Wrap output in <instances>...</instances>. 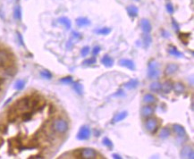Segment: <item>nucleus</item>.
I'll return each mask as SVG.
<instances>
[{
    "label": "nucleus",
    "instance_id": "1",
    "mask_svg": "<svg viewBox=\"0 0 194 159\" xmlns=\"http://www.w3.org/2000/svg\"><path fill=\"white\" fill-rule=\"evenodd\" d=\"M52 128L56 132H57L59 134H63L68 131L69 125H68V122L64 119L58 118V119H56L54 121V122L52 124Z\"/></svg>",
    "mask_w": 194,
    "mask_h": 159
},
{
    "label": "nucleus",
    "instance_id": "2",
    "mask_svg": "<svg viewBox=\"0 0 194 159\" xmlns=\"http://www.w3.org/2000/svg\"><path fill=\"white\" fill-rule=\"evenodd\" d=\"M160 75V71L158 68V65L156 61H150L148 67V76L149 79H156Z\"/></svg>",
    "mask_w": 194,
    "mask_h": 159
},
{
    "label": "nucleus",
    "instance_id": "3",
    "mask_svg": "<svg viewBox=\"0 0 194 159\" xmlns=\"http://www.w3.org/2000/svg\"><path fill=\"white\" fill-rule=\"evenodd\" d=\"M14 106L17 111H25L31 108V99L30 98H23L19 99Z\"/></svg>",
    "mask_w": 194,
    "mask_h": 159
},
{
    "label": "nucleus",
    "instance_id": "4",
    "mask_svg": "<svg viewBox=\"0 0 194 159\" xmlns=\"http://www.w3.org/2000/svg\"><path fill=\"white\" fill-rule=\"evenodd\" d=\"M90 134H91V132H90L89 127L87 125H83L80 128L76 138L78 140H87L89 139Z\"/></svg>",
    "mask_w": 194,
    "mask_h": 159
},
{
    "label": "nucleus",
    "instance_id": "5",
    "mask_svg": "<svg viewBox=\"0 0 194 159\" xmlns=\"http://www.w3.org/2000/svg\"><path fill=\"white\" fill-rule=\"evenodd\" d=\"M11 61V55L6 50H0V67L8 66Z\"/></svg>",
    "mask_w": 194,
    "mask_h": 159
},
{
    "label": "nucleus",
    "instance_id": "6",
    "mask_svg": "<svg viewBox=\"0 0 194 159\" xmlns=\"http://www.w3.org/2000/svg\"><path fill=\"white\" fill-rule=\"evenodd\" d=\"M157 127H158V123L156 119H149L146 122V129L148 132H151V133H155L156 131L157 130Z\"/></svg>",
    "mask_w": 194,
    "mask_h": 159
},
{
    "label": "nucleus",
    "instance_id": "7",
    "mask_svg": "<svg viewBox=\"0 0 194 159\" xmlns=\"http://www.w3.org/2000/svg\"><path fill=\"white\" fill-rule=\"evenodd\" d=\"M181 157L182 158H187V159H193L194 158V152L191 147L185 146L182 147L181 151Z\"/></svg>",
    "mask_w": 194,
    "mask_h": 159
},
{
    "label": "nucleus",
    "instance_id": "8",
    "mask_svg": "<svg viewBox=\"0 0 194 159\" xmlns=\"http://www.w3.org/2000/svg\"><path fill=\"white\" fill-rule=\"evenodd\" d=\"M81 155L84 159H94V158L97 157V152L93 148L87 147V148H84L81 151Z\"/></svg>",
    "mask_w": 194,
    "mask_h": 159
},
{
    "label": "nucleus",
    "instance_id": "9",
    "mask_svg": "<svg viewBox=\"0 0 194 159\" xmlns=\"http://www.w3.org/2000/svg\"><path fill=\"white\" fill-rule=\"evenodd\" d=\"M119 65L123 67H125L131 71H134L135 70V63L133 60L131 59H121L119 61Z\"/></svg>",
    "mask_w": 194,
    "mask_h": 159
},
{
    "label": "nucleus",
    "instance_id": "10",
    "mask_svg": "<svg viewBox=\"0 0 194 159\" xmlns=\"http://www.w3.org/2000/svg\"><path fill=\"white\" fill-rule=\"evenodd\" d=\"M173 129L175 134L178 136V138H186V131L183 127L180 124H174L173 125Z\"/></svg>",
    "mask_w": 194,
    "mask_h": 159
},
{
    "label": "nucleus",
    "instance_id": "11",
    "mask_svg": "<svg viewBox=\"0 0 194 159\" xmlns=\"http://www.w3.org/2000/svg\"><path fill=\"white\" fill-rule=\"evenodd\" d=\"M154 111H155V108L152 106H145L141 108V113L143 117H149L154 114Z\"/></svg>",
    "mask_w": 194,
    "mask_h": 159
},
{
    "label": "nucleus",
    "instance_id": "12",
    "mask_svg": "<svg viewBox=\"0 0 194 159\" xmlns=\"http://www.w3.org/2000/svg\"><path fill=\"white\" fill-rule=\"evenodd\" d=\"M141 27L145 33H149L152 29L151 23L149 22V21L148 19H142L141 21Z\"/></svg>",
    "mask_w": 194,
    "mask_h": 159
},
{
    "label": "nucleus",
    "instance_id": "13",
    "mask_svg": "<svg viewBox=\"0 0 194 159\" xmlns=\"http://www.w3.org/2000/svg\"><path fill=\"white\" fill-rule=\"evenodd\" d=\"M101 63L104 65V66H106V67H112L113 66V65H114V59L111 57V56H109L108 55H105L102 58H101Z\"/></svg>",
    "mask_w": 194,
    "mask_h": 159
},
{
    "label": "nucleus",
    "instance_id": "14",
    "mask_svg": "<svg viewBox=\"0 0 194 159\" xmlns=\"http://www.w3.org/2000/svg\"><path fill=\"white\" fill-rule=\"evenodd\" d=\"M139 83L140 82L137 79H132V80H130L128 82H126L124 84V87L127 89H134L139 86Z\"/></svg>",
    "mask_w": 194,
    "mask_h": 159
},
{
    "label": "nucleus",
    "instance_id": "15",
    "mask_svg": "<svg viewBox=\"0 0 194 159\" xmlns=\"http://www.w3.org/2000/svg\"><path fill=\"white\" fill-rule=\"evenodd\" d=\"M177 70H178L177 65H175V63H169V65L166 67L165 73L167 75H171V74H174Z\"/></svg>",
    "mask_w": 194,
    "mask_h": 159
},
{
    "label": "nucleus",
    "instance_id": "16",
    "mask_svg": "<svg viewBox=\"0 0 194 159\" xmlns=\"http://www.w3.org/2000/svg\"><path fill=\"white\" fill-rule=\"evenodd\" d=\"M126 11H127L129 16H131V17H136V16H138V14H139V9L135 6H129L126 8Z\"/></svg>",
    "mask_w": 194,
    "mask_h": 159
},
{
    "label": "nucleus",
    "instance_id": "17",
    "mask_svg": "<svg viewBox=\"0 0 194 159\" xmlns=\"http://www.w3.org/2000/svg\"><path fill=\"white\" fill-rule=\"evenodd\" d=\"M58 22L61 23L62 25H63L64 27H66V29H70L71 27H72V22H71L70 19L67 18V17H66V16L60 17V18L58 19Z\"/></svg>",
    "mask_w": 194,
    "mask_h": 159
},
{
    "label": "nucleus",
    "instance_id": "18",
    "mask_svg": "<svg viewBox=\"0 0 194 159\" xmlns=\"http://www.w3.org/2000/svg\"><path fill=\"white\" fill-rule=\"evenodd\" d=\"M152 43V38L149 33H145L142 36V44L144 48H148Z\"/></svg>",
    "mask_w": 194,
    "mask_h": 159
},
{
    "label": "nucleus",
    "instance_id": "19",
    "mask_svg": "<svg viewBox=\"0 0 194 159\" xmlns=\"http://www.w3.org/2000/svg\"><path fill=\"white\" fill-rule=\"evenodd\" d=\"M76 24L78 27H85L90 24V21L86 17H79L76 19Z\"/></svg>",
    "mask_w": 194,
    "mask_h": 159
},
{
    "label": "nucleus",
    "instance_id": "20",
    "mask_svg": "<svg viewBox=\"0 0 194 159\" xmlns=\"http://www.w3.org/2000/svg\"><path fill=\"white\" fill-rule=\"evenodd\" d=\"M112 29L108 28V27H104V28H100L98 29H95L94 32L96 34H99V35H108L111 32Z\"/></svg>",
    "mask_w": 194,
    "mask_h": 159
},
{
    "label": "nucleus",
    "instance_id": "21",
    "mask_svg": "<svg viewBox=\"0 0 194 159\" xmlns=\"http://www.w3.org/2000/svg\"><path fill=\"white\" fill-rule=\"evenodd\" d=\"M173 88H174V90H175V93H177V94H182V93L184 91L185 87H184V85H183L182 83H181V82H176L175 84L173 85Z\"/></svg>",
    "mask_w": 194,
    "mask_h": 159
},
{
    "label": "nucleus",
    "instance_id": "22",
    "mask_svg": "<svg viewBox=\"0 0 194 159\" xmlns=\"http://www.w3.org/2000/svg\"><path fill=\"white\" fill-rule=\"evenodd\" d=\"M173 85L174 84L170 81H165L164 84H162V88H161V89H162L165 93H169L173 89Z\"/></svg>",
    "mask_w": 194,
    "mask_h": 159
},
{
    "label": "nucleus",
    "instance_id": "23",
    "mask_svg": "<svg viewBox=\"0 0 194 159\" xmlns=\"http://www.w3.org/2000/svg\"><path fill=\"white\" fill-rule=\"evenodd\" d=\"M127 115H128V113H127L126 111H123V112L117 114L114 117L113 121H114V122H121V121H123V119H125V118L127 117Z\"/></svg>",
    "mask_w": 194,
    "mask_h": 159
},
{
    "label": "nucleus",
    "instance_id": "24",
    "mask_svg": "<svg viewBox=\"0 0 194 159\" xmlns=\"http://www.w3.org/2000/svg\"><path fill=\"white\" fill-rule=\"evenodd\" d=\"M169 136H170V129L168 128V127H165V128H163L159 133V138L162 139V140H166Z\"/></svg>",
    "mask_w": 194,
    "mask_h": 159
},
{
    "label": "nucleus",
    "instance_id": "25",
    "mask_svg": "<svg viewBox=\"0 0 194 159\" xmlns=\"http://www.w3.org/2000/svg\"><path fill=\"white\" fill-rule=\"evenodd\" d=\"M143 102L147 103V104H151V103H154L156 102V98L154 97V95L150 94V93H148L146 95H144L143 97Z\"/></svg>",
    "mask_w": 194,
    "mask_h": 159
},
{
    "label": "nucleus",
    "instance_id": "26",
    "mask_svg": "<svg viewBox=\"0 0 194 159\" xmlns=\"http://www.w3.org/2000/svg\"><path fill=\"white\" fill-rule=\"evenodd\" d=\"M161 88H162V84L158 81H155V82H152L149 86V88L151 91H154V92H159L161 90Z\"/></svg>",
    "mask_w": 194,
    "mask_h": 159
},
{
    "label": "nucleus",
    "instance_id": "27",
    "mask_svg": "<svg viewBox=\"0 0 194 159\" xmlns=\"http://www.w3.org/2000/svg\"><path fill=\"white\" fill-rule=\"evenodd\" d=\"M14 17L15 20L20 21L22 19V8L20 6H16L14 9Z\"/></svg>",
    "mask_w": 194,
    "mask_h": 159
},
{
    "label": "nucleus",
    "instance_id": "28",
    "mask_svg": "<svg viewBox=\"0 0 194 159\" xmlns=\"http://www.w3.org/2000/svg\"><path fill=\"white\" fill-rule=\"evenodd\" d=\"M73 87H74V89L75 90V92L78 95H82V93H83V86H82V84H81L80 82H74Z\"/></svg>",
    "mask_w": 194,
    "mask_h": 159
},
{
    "label": "nucleus",
    "instance_id": "29",
    "mask_svg": "<svg viewBox=\"0 0 194 159\" xmlns=\"http://www.w3.org/2000/svg\"><path fill=\"white\" fill-rule=\"evenodd\" d=\"M168 52L170 55H172L173 56H176V57H182L183 56V54L180 51H178L176 49V47H171L168 49Z\"/></svg>",
    "mask_w": 194,
    "mask_h": 159
},
{
    "label": "nucleus",
    "instance_id": "30",
    "mask_svg": "<svg viewBox=\"0 0 194 159\" xmlns=\"http://www.w3.org/2000/svg\"><path fill=\"white\" fill-rule=\"evenodd\" d=\"M25 87V81L23 80H18L16 81L15 84H14V88L16 90H22L23 88Z\"/></svg>",
    "mask_w": 194,
    "mask_h": 159
},
{
    "label": "nucleus",
    "instance_id": "31",
    "mask_svg": "<svg viewBox=\"0 0 194 159\" xmlns=\"http://www.w3.org/2000/svg\"><path fill=\"white\" fill-rule=\"evenodd\" d=\"M102 143H103V145L104 146H106L107 147H108L109 149H112L113 148V142L111 141V140H109L107 137H105L104 139H103V140H102Z\"/></svg>",
    "mask_w": 194,
    "mask_h": 159
},
{
    "label": "nucleus",
    "instance_id": "32",
    "mask_svg": "<svg viewBox=\"0 0 194 159\" xmlns=\"http://www.w3.org/2000/svg\"><path fill=\"white\" fill-rule=\"evenodd\" d=\"M40 76L46 80H50L52 78V73L48 70H43L40 72Z\"/></svg>",
    "mask_w": 194,
    "mask_h": 159
},
{
    "label": "nucleus",
    "instance_id": "33",
    "mask_svg": "<svg viewBox=\"0 0 194 159\" xmlns=\"http://www.w3.org/2000/svg\"><path fill=\"white\" fill-rule=\"evenodd\" d=\"M96 62H97L96 57H95V56H92V57H90V58H89V59L84 60L82 63H83L84 65H94V63H96Z\"/></svg>",
    "mask_w": 194,
    "mask_h": 159
},
{
    "label": "nucleus",
    "instance_id": "34",
    "mask_svg": "<svg viewBox=\"0 0 194 159\" xmlns=\"http://www.w3.org/2000/svg\"><path fill=\"white\" fill-rule=\"evenodd\" d=\"M81 38H82V35H81V33L77 32V31H73V32H72V38H71V40H74L77 41V40H81Z\"/></svg>",
    "mask_w": 194,
    "mask_h": 159
},
{
    "label": "nucleus",
    "instance_id": "35",
    "mask_svg": "<svg viewBox=\"0 0 194 159\" xmlns=\"http://www.w3.org/2000/svg\"><path fill=\"white\" fill-rule=\"evenodd\" d=\"M60 82H62L63 84H72L73 83V78L71 76H67V77L62 78L60 80Z\"/></svg>",
    "mask_w": 194,
    "mask_h": 159
},
{
    "label": "nucleus",
    "instance_id": "36",
    "mask_svg": "<svg viewBox=\"0 0 194 159\" xmlns=\"http://www.w3.org/2000/svg\"><path fill=\"white\" fill-rule=\"evenodd\" d=\"M89 49H90V48H89V47H88V46L82 47V49H81V55H82V56H87L88 54L89 53Z\"/></svg>",
    "mask_w": 194,
    "mask_h": 159
},
{
    "label": "nucleus",
    "instance_id": "37",
    "mask_svg": "<svg viewBox=\"0 0 194 159\" xmlns=\"http://www.w3.org/2000/svg\"><path fill=\"white\" fill-rule=\"evenodd\" d=\"M100 51H101V48H100V46H96V47H94V48L92 49V55L95 56V55H98L100 53Z\"/></svg>",
    "mask_w": 194,
    "mask_h": 159
},
{
    "label": "nucleus",
    "instance_id": "38",
    "mask_svg": "<svg viewBox=\"0 0 194 159\" xmlns=\"http://www.w3.org/2000/svg\"><path fill=\"white\" fill-rule=\"evenodd\" d=\"M31 116H32L31 113H24L23 115H22V120L24 122H28L31 119Z\"/></svg>",
    "mask_w": 194,
    "mask_h": 159
},
{
    "label": "nucleus",
    "instance_id": "39",
    "mask_svg": "<svg viewBox=\"0 0 194 159\" xmlns=\"http://www.w3.org/2000/svg\"><path fill=\"white\" fill-rule=\"evenodd\" d=\"M167 11L168 12V14H174V12H175V8H174V6H173V5L172 4H167Z\"/></svg>",
    "mask_w": 194,
    "mask_h": 159
},
{
    "label": "nucleus",
    "instance_id": "40",
    "mask_svg": "<svg viewBox=\"0 0 194 159\" xmlns=\"http://www.w3.org/2000/svg\"><path fill=\"white\" fill-rule=\"evenodd\" d=\"M114 96L115 97H124L125 96V93L123 92V89H119V90L116 91V93L114 94Z\"/></svg>",
    "mask_w": 194,
    "mask_h": 159
},
{
    "label": "nucleus",
    "instance_id": "41",
    "mask_svg": "<svg viewBox=\"0 0 194 159\" xmlns=\"http://www.w3.org/2000/svg\"><path fill=\"white\" fill-rule=\"evenodd\" d=\"M172 24H173V27H174L175 30V31H177V32H178V31L180 30V27H179L178 23L175 22V19H173V20H172Z\"/></svg>",
    "mask_w": 194,
    "mask_h": 159
},
{
    "label": "nucleus",
    "instance_id": "42",
    "mask_svg": "<svg viewBox=\"0 0 194 159\" xmlns=\"http://www.w3.org/2000/svg\"><path fill=\"white\" fill-rule=\"evenodd\" d=\"M17 37H18V40H19V42H20V44L23 46V45H24V43H23V39H22V37L21 33L17 32Z\"/></svg>",
    "mask_w": 194,
    "mask_h": 159
},
{
    "label": "nucleus",
    "instance_id": "43",
    "mask_svg": "<svg viewBox=\"0 0 194 159\" xmlns=\"http://www.w3.org/2000/svg\"><path fill=\"white\" fill-rule=\"evenodd\" d=\"M73 45H74V42H72V40H68V41H67L66 47H67L68 49H71V48L73 47Z\"/></svg>",
    "mask_w": 194,
    "mask_h": 159
},
{
    "label": "nucleus",
    "instance_id": "44",
    "mask_svg": "<svg viewBox=\"0 0 194 159\" xmlns=\"http://www.w3.org/2000/svg\"><path fill=\"white\" fill-rule=\"evenodd\" d=\"M163 36L165 38H169L170 37V33L168 32V31H167V30H163Z\"/></svg>",
    "mask_w": 194,
    "mask_h": 159
},
{
    "label": "nucleus",
    "instance_id": "45",
    "mask_svg": "<svg viewBox=\"0 0 194 159\" xmlns=\"http://www.w3.org/2000/svg\"><path fill=\"white\" fill-rule=\"evenodd\" d=\"M113 158H115V159H121L122 157L118 154H113Z\"/></svg>",
    "mask_w": 194,
    "mask_h": 159
},
{
    "label": "nucleus",
    "instance_id": "46",
    "mask_svg": "<svg viewBox=\"0 0 194 159\" xmlns=\"http://www.w3.org/2000/svg\"><path fill=\"white\" fill-rule=\"evenodd\" d=\"M3 143H4V140H3V139H2V138H0V147H2Z\"/></svg>",
    "mask_w": 194,
    "mask_h": 159
},
{
    "label": "nucleus",
    "instance_id": "47",
    "mask_svg": "<svg viewBox=\"0 0 194 159\" xmlns=\"http://www.w3.org/2000/svg\"><path fill=\"white\" fill-rule=\"evenodd\" d=\"M135 1H140V0H135Z\"/></svg>",
    "mask_w": 194,
    "mask_h": 159
}]
</instances>
